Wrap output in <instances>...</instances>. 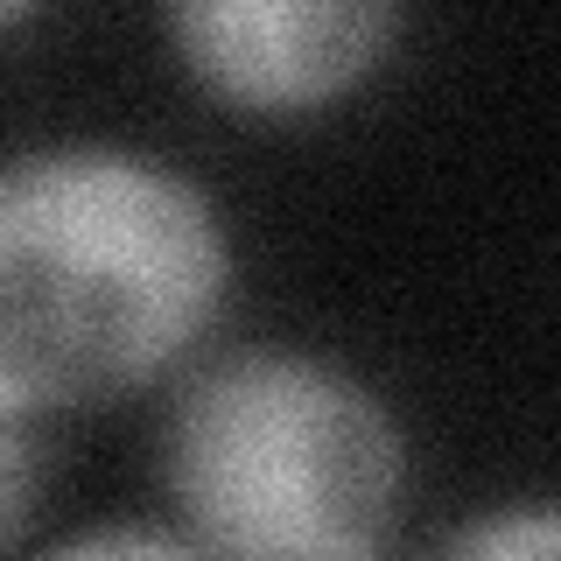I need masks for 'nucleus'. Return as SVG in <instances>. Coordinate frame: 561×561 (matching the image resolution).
<instances>
[{
	"label": "nucleus",
	"instance_id": "obj_4",
	"mask_svg": "<svg viewBox=\"0 0 561 561\" xmlns=\"http://www.w3.org/2000/svg\"><path fill=\"white\" fill-rule=\"evenodd\" d=\"M421 561H561V513L548 499L491 505V513H470L456 534H443Z\"/></svg>",
	"mask_w": 561,
	"mask_h": 561
},
{
	"label": "nucleus",
	"instance_id": "obj_2",
	"mask_svg": "<svg viewBox=\"0 0 561 561\" xmlns=\"http://www.w3.org/2000/svg\"><path fill=\"white\" fill-rule=\"evenodd\" d=\"M154 470L183 534L218 561H365L400 526L414 449L351 365L239 344L175 386Z\"/></svg>",
	"mask_w": 561,
	"mask_h": 561
},
{
	"label": "nucleus",
	"instance_id": "obj_3",
	"mask_svg": "<svg viewBox=\"0 0 561 561\" xmlns=\"http://www.w3.org/2000/svg\"><path fill=\"white\" fill-rule=\"evenodd\" d=\"M175 64L239 113H316L351 99L400 43L386 0H190L169 8Z\"/></svg>",
	"mask_w": 561,
	"mask_h": 561
},
{
	"label": "nucleus",
	"instance_id": "obj_8",
	"mask_svg": "<svg viewBox=\"0 0 561 561\" xmlns=\"http://www.w3.org/2000/svg\"><path fill=\"white\" fill-rule=\"evenodd\" d=\"M365 561H386V554H365Z\"/></svg>",
	"mask_w": 561,
	"mask_h": 561
},
{
	"label": "nucleus",
	"instance_id": "obj_6",
	"mask_svg": "<svg viewBox=\"0 0 561 561\" xmlns=\"http://www.w3.org/2000/svg\"><path fill=\"white\" fill-rule=\"evenodd\" d=\"M35 491H43V449H35V435L22 421H0V554L22 540Z\"/></svg>",
	"mask_w": 561,
	"mask_h": 561
},
{
	"label": "nucleus",
	"instance_id": "obj_1",
	"mask_svg": "<svg viewBox=\"0 0 561 561\" xmlns=\"http://www.w3.org/2000/svg\"><path fill=\"white\" fill-rule=\"evenodd\" d=\"M232 295V225L134 140L0 154V421L92 414L183 365Z\"/></svg>",
	"mask_w": 561,
	"mask_h": 561
},
{
	"label": "nucleus",
	"instance_id": "obj_5",
	"mask_svg": "<svg viewBox=\"0 0 561 561\" xmlns=\"http://www.w3.org/2000/svg\"><path fill=\"white\" fill-rule=\"evenodd\" d=\"M35 561H218L210 548H197L190 534H169V526H92V534H70L57 548H43Z\"/></svg>",
	"mask_w": 561,
	"mask_h": 561
},
{
	"label": "nucleus",
	"instance_id": "obj_7",
	"mask_svg": "<svg viewBox=\"0 0 561 561\" xmlns=\"http://www.w3.org/2000/svg\"><path fill=\"white\" fill-rule=\"evenodd\" d=\"M28 14H35V8H22V0H0V35H8V28H22Z\"/></svg>",
	"mask_w": 561,
	"mask_h": 561
}]
</instances>
